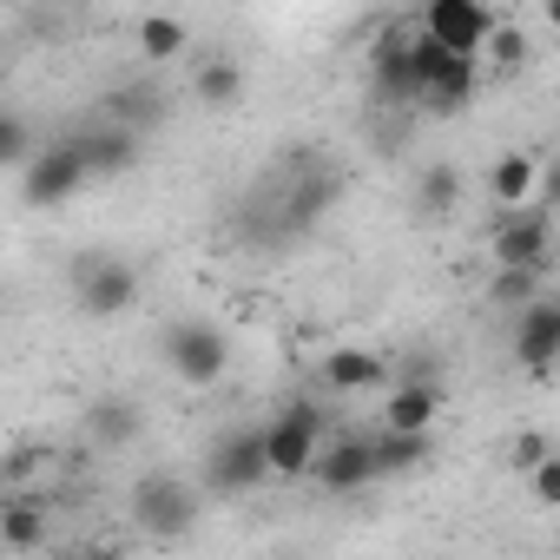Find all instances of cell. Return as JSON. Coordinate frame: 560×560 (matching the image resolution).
I'll return each mask as SVG.
<instances>
[{
  "instance_id": "cell-1",
  "label": "cell",
  "mask_w": 560,
  "mask_h": 560,
  "mask_svg": "<svg viewBox=\"0 0 560 560\" xmlns=\"http://www.w3.org/2000/svg\"><path fill=\"white\" fill-rule=\"evenodd\" d=\"M337 191H343V178H337L317 152H291L277 172H264V178L244 191V205H237V237H244L250 250H291L298 237H311V231L330 218Z\"/></svg>"
},
{
  "instance_id": "cell-2",
  "label": "cell",
  "mask_w": 560,
  "mask_h": 560,
  "mask_svg": "<svg viewBox=\"0 0 560 560\" xmlns=\"http://www.w3.org/2000/svg\"><path fill=\"white\" fill-rule=\"evenodd\" d=\"M126 514H132V527H139L145 540L172 547V540H185V534L198 527L205 501H198V488L178 481L172 468H145V475L132 481V494H126Z\"/></svg>"
},
{
  "instance_id": "cell-3",
  "label": "cell",
  "mask_w": 560,
  "mask_h": 560,
  "mask_svg": "<svg viewBox=\"0 0 560 560\" xmlns=\"http://www.w3.org/2000/svg\"><path fill=\"white\" fill-rule=\"evenodd\" d=\"M14 178H21V205H27V211H54V205H73V198L93 185V159H86L80 132H60V139H47Z\"/></svg>"
},
{
  "instance_id": "cell-4",
  "label": "cell",
  "mask_w": 560,
  "mask_h": 560,
  "mask_svg": "<svg viewBox=\"0 0 560 560\" xmlns=\"http://www.w3.org/2000/svg\"><path fill=\"white\" fill-rule=\"evenodd\" d=\"M67 291H73V311L106 324V317H126L139 304V264L119 257V250H80L73 270H67Z\"/></svg>"
},
{
  "instance_id": "cell-5",
  "label": "cell",
  "mask_w": 560,
  "mask_h": 560,
  "mask_svg": "<svg viewBox=\"0 0 560 560\" xmlns=\"http://www.w3.org/2000/svg\"><path fill=\"white\" fill-rule=\"evenodd\" d=\"M159 357H165V370H172L185 389H211V383H224V370H231V337H224V324H211V317H178V324L159 330Z\"/></svg>"
},
{
  "instance_id": "cell-6",
  "label": "cell",
  "mask_w": 560,
  "mask_h": 560,
  "mask_svg": "<svg viewBox=\"0 0 560 560\" xmlns=\"http://www.w3.org/2000/svg\"><path fill=\"white\" fill-rule=\"evenodd\" d=\"M317 448H324V409L317 402H284V409L264 422V455H270V475L277 481L311 475Z\"/></svg>"
},
{
  "instance_id": "cell-7",
  "label": "cell",
  "mask_w": 560,
  "mask_h": 560,
  "mask_svg": "<svg viewBox=\"0 0 560 560\" xmlns=\"http://www.w3.org/2000/svg\"><path fill=\"white\" fill-rule=\"evenodd\" d=\"M409 47H416V27H409V21L383 27V40L370 47V100H376L383 113L422 106V100H416V60H409Z\"/></svg>"
},
{
  "instance_id": "cell-8",
  "label": "cell",
  "mask_w": 560,
  "mask_h": 560,
  "mask_svg": "<svg viewBox=\"0 0 560 560\" xmlns=\"http://www.w3.org/2000/svg\"><path fill=\"white\" fill-rule=\"evenodd\" d=\"M264 475H270L264 429H231V435H218L211 455H205V488H211V494H250V488H264Z\"/></svg>"
},
{
  "instance_id": "cell-9",
  "label": "cell",
  "mask_w": 560,
  "mask_h": 560,
  "mask_svg": "<svg viewBox=\"0 0 560 560\" xmlns=\"http://www.w3.org/2000/svg\"><path fill=\"white\" fill-rule=\"evenodd\" d=\"M416 21H422L442 47H455V54H481L501 14L488 8V0H429V8H416Z\"/></svg>"
},
{
  "instance_id": "cell-10",
  "label": "cell",
  "mask_w": 560,
  "mask_h": 560,
  "mask_svg": "<svg viewBox=\"0 0 560 560\" xmlns=\"http://www.w3.org/2000/svg\"><path fill=\"white\" fill-rule=\"evenodd\" d=\"M494 264H547L553 257V211L534 198V205H514L501 224H494Z\"/></svg>"
},
{
  "instance_id": "cell-11",
  "label": "cell",
  "mask_w": 560,
  "mask_h": 560,
  "mask_svg": "<svg viewBox=\"0 0 560 560\" xmlns=\"http://www.w3.org/2000/svg\"><path fill=\"white\" fill-rule=\"evenodd\" d=\"M311 481H317L324 494H357V488L383 481L370 435H337V442H324V448H317V462H311Z\"/></svg>"
},
{
  "instance_id": "cell-12",
  "label": "cell",
  "mask_w": 560,
  "mask_h": 560,
  "mask_svg": "<svg viewBox=\"0 0 560 560\" xmlns=\"http://www.w3.org/2000/svg\"><path fill=\"white\" fill-rule=\"evenodd\" d=\"M514 363L527 376H547L560 363V298H534L527 311H514Z\"/></svg>"
},
{
  "instance_id": "cell-13",
  "label": "cell",
  "mask_w": 560,
  "mask_h": 560,
  "mask_svg": "<svg viewBox=\"0 0 560 560\" xmlns=\"http://www.w3.org/2000/svg\"><path fill=\"white\" fill-rule=\"evenodd\" d=\"M481 80H488V67H481V54H442V67L429 73V86H422V113H435V119H455V113H468L475 106V93H481Z\"/></svg>"
},
{
  "instance_id": "cell-14",
  "label": "cell",
  "mask_w": 560,
  "mask_h": 560,
  "mask_svg": "<svg viewBox=\"0 0 560 560\" xmlns=\"http://www.w3.org/2000/svg\"><path fill=\"white\" fill-rule=\"evenodd\" d=\"M80 145H86V159H93V178H126V172L145 159V132H132V126H119V119H93V126L80 132Z\"/></svg>"
},
{
  "instance_id": "cell-15",
  "label": "cell",
  "mask_w": 560,
  "mask_h": 560,
  "mask_svg": "<svg viewBox=\"0 0 560 560\" xmlns=\"http://www.w3.org/2000/svg\"><path fill=\"white\" fill-rule=\"evenodd\" d=\"M54 540V508L27 501L21 488H8V508H0V547L8 553H40Z\"/></svg>"
},
{
  "instance_id": "cell-16",
  "label": "cell",
  "mask_w": 560,
  "mask_h": 560,
  "mask_svg": "<svg viewBox=\"0 0 560 560\" xmlns=\"http://www.w3.org/2000/svg\"><path fill=\"white\" fill-rule=\"evenodd\" d=\"M317 376H324L330 396H370V389L389 383V363H383V350H330Z\"/></svg>"
},
{
  "instance_id": "cell-17",
  "label": "cell",
  "mask_w": 560,
  "mask_h": 560,
  "mask_svg": "<svg viewBox=\"0 0 560 560\" xmlns=\"http://www.w3.org/2000/svg\"><path fill=\"white\" fill-rule=\"evenodd\" d=\"M435 416H442V376H402L396 389H389V402H383V422L389 429H435Z\"/></svg>"
},
{
  "instance_id": "cell-18",
  "label": "cell",
  "mask_w": 560,
  "mask_h": 560,
  "mask_svg": "<svg viewBox=\"0 0 560 560\" xmlns=\"http://www.w3.org/2000/svg\"><path fill=\"white\" fill-rule=\"evenodd\" d=\"M139 429H145V416H139L132 396H100V402H86V442H93V448L119 455V448L139 442Z\"/></svg>"
},
{
  "instance_id": "cell-19",
  "label": "cell",
  "mask_w": 560,
  "mask_h": 560,
  "mask_svg": "<svg viewBox=\"0 0 560 560\" xmlns=\"http://www.w3.org/2000/svg\"><path fill=\"white\" fill-rule=\"evenodd\" d=\"M488 191H494L501 211L534 205V191H540V159H534V152H501V159L488 165Z\"/></svg>"
},
{
  "instance_id": "cell-20",
  "label": "cell",
  "mask_w": 560,
  "mask_h": 560,
  "mask_svg": "<svg viewBox=\"0 0 560 560\" xmlns=\"http://www.w3.org/2000/svg\"><path fill=\"white\" fill-rule=\"evenodd\" d=\"M370 448H376V468L383 475H409V468H422L429 455H435V429H376L370 435Z\"/></svg>"
},
{
  "instance_id": "cell-21",
  "label": "cell",
  "mask_w": 560,
  "mask_h": 560,
  "mask_svg": "<svg viewBox=\"0 0 560 560\" xmlns=\"http://www.w3.org/2000/svg\"><path fill=\"white\" fill-rule=\"evenodd\" d=\"M100 119H119V126H132V132H152V126L165 119V93L126 80V86H113V93L100 100Z\"/></svg>"
},
{
  "instance_id": "cell-22",
  "label": "cell",
  "mask_w": 560,
  "mask_h": 560,
  "mask_svg": "<svg viewBox=\"0 0 560 560\" xmlns=\"http://www.w3.org/2000/svg\"><path fill=\"white\" fill-rule=\"evenodd\" d=\"M462 191H468V178H462V165H448V159H429V165L416 172V211H422V218H448V211L462 205Z\"/></svg>"
},
{
  "instance_id": "cell-23",
  "label": "cell",
  "mask_w": 560,
  "mask_h": 560,
  "mask_svg": "<svg viewBox=\"0 0 560 560\" xmlns=\"http://www.w3.org/2000/svg\"><path fill=\"white\" fill-rule=\"evenodd\" d=\"M540 291H547V264H494V277H488L494 311H527Z\"/></svg>"
},
{
  "instance_id": "cell-24",
  "label": "cell",
  "mask_w": 560,
  "mask_h": 560,
  "mask_svg": "<svg viewBox=\"0 0 560 560\" xmlns=\"http://www.w3.org/2000/svg\"><path fill=\"white\" fill-rule=\"evenodd\" d=\"M191 54V27L178 21V14H145L139 21V60L145 67H172V60H185Z\"/></svg>"
},
{
  "instance_id": "cell-25",
  "label": "cell",
  "mask_w": 560,
  "mask_h": 560,
  "mask_svg": "<svg viewBox=\"0 0 560 560\" xmlns=\"http://www.w3.org/2000/svg\"><path fill=\"white\" fill-rule=\"evenodd\" d=\"M191 100L198 106H237L244 100V67L231 54H211L198 73H191Z\"/></svg>"
},
{
  "instance_id": "cell-26",
  "label": "cell",
  "mask_w": 560,
  "mask_h": 560,
  "mask_svg": "<svg viewBox=\"0 0 560 560\" xmlns=\"http://www.w3.org/2000/svg\"><path fill=\"white\" fill-rule=\"evenodd\" d=\"M481 67L488 73H521L527 67V27L521 21H494V34H488V47H481Z\"/></svg>"
},
{
  "instance_id": "cell-27",
  "label": "cell",
  "mask_w": 560,
  "mask_h": 560,
  "mask_svg": "<svg viewBox=\"0 0 560 560\" xmlns=\"http://www.w3.org/2000/svg\"><path fill=\"white\" fill-rule=\"evenodd\" d=\"M34 152H40V139H34V126H27V113H8V119H0V159L21 172Z\"/></svg>"
},
{
  "instance_id": "cell-28",
  "label": "cell",
  "mask_w": 560,
  "mask_h": 560,
  "mask_svg": "<svg viewBox=\"0 0 560 560\" xmlns=\"http://www.w3.org/2000/svg\"><path fill=\"white\" fill-rule=\"evenodd\" d=\"M547 455H553V442L527 429V435H514V448H508V468H514V475H534V468H540Z\"/></svg>"
},
{
  "instance_id": "cell-29",
  "label": "cell",
  "mask_w": 560,
  "mask_h": 560,
  "mask_svg": "<svg viewBox=\"0 0 560 560\" xmlns=\"http://www.w3.org/2000/svg\"><path fill=\"white\" fill-rule=\"evenodd\" d=\"M527 488H534V501H540V508H560V455H547V462L527 475Z\"/></svg>"
},
{
  "instance_id": "cell-30",
  "label": "cell",
  "mask_w": 560,
  "mask_h": 560,
  "mask_svg": "<svg viewBox=\"0 0 560 560\" xmlns=\"http://www.w3.org/2000/svg\"><path fill=\"white\" fill-rule=\"evenodd\" d=\"M534 198L560 218V152H553V159H540V191H534Z\"/></svg>"
},
{
  "instance_id": "cell-31",
  "label": "cell",
  "mask_w": 560,
  "mask_h": 560,
  "mask_svg": "<svg viewBox=\"0 0 560 560\" xmlns=\"http://www.w3.org/2000/svg\"><path fill=\"white\" fill-rule=\"evenodd\" d=\"M540 21H547V27L560 34V0H540Z\"/></svg>"
},
{
  "instance_id": "cell-32",
  "label": "cell",
  "mask_w": 560,
  "mask_h": 560,
  "mask_svg": "<svg viewBox=\"0 0 560 560\" xmlns=\"http://www.w3.org/2000/svg\"><path fill=\"white\" fill-rule=\"evenodd\" d=\"M416 8H429V0H416Z\"/></svg>"
}]
</instances>
